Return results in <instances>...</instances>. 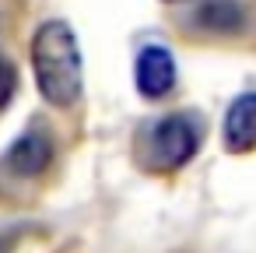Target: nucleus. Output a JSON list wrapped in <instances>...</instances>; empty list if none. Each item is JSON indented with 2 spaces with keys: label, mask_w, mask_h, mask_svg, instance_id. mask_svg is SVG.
Returning <instances> with one entry per match:
<instances>
[{
  "label": "nucleus",
  "mask_w": 256,
  "mask_h": 253,
  "mask_svg": "<svg viewBox=\"0 0 256 253\" xmlns=\"http://www.w3.org/2000/svg\"><path fill=\"white\" fill-rule=\"evenodd\" d=\"M32 71H36V85L39 95L56 106V109H70L81 92H84V60H81V46L78 36L67 22L53 18L42 22L32 36Z\"/></svg>",
  "instance_id": "obj_1"
},
{
  "label": "nucleus",
  "mask_w": 256,
  "mask_h": 253,
  "mask_svg": "<svg viewBox=\"0 0 256 253\" xmlns=\"http://www.w3.org/2000/svg\"><path fill=\"white\" fill-rule=\"evenodd\" d=\"M221 141L232 155H246L256 148V92H242L232 99L221 123Z\"/></svg>",
  "instance_id": "obj_5"
},
{
  "label": "nucleus",
  "mask_w": 256,
  "mask_h": 253,
  "mask_svg": "<svg viewBox=\"0 0 256 253\" xmlns=\"http://www.w3.org/2000/svg\"><path fill=\"white\" fill-rule=\"evenodd\" d=\"M204 127L193 113H172L144 127L140 134V162L154 172L182 169L200 148Z\"/></svg>",
  "instance_id": "obj_2"
},
{
  "label": "nucleus",
  "mask_w": 256,
  "mask_h": 253,
  "mask_svg": "<svg viewBox=\"0 0 256 253\" xmlns=\"http://www.w3.org/2000/svg\"><path fill=\"white\" fill-rule=\"evenodd\" d=\"M11 249V239H0V253H8Z\"/></svg>",
  "instance_id": "obj_8"
},
{
  "label": "nucleus",
  "mask_w": 256,
  "mask_h": 253,
  "mask_svg": "<svg viewBox=\"0 0 256 253\" xmlns=\"http://www.w3.org/2000/svg\"><path fill=\"white\" fill-rule=\"evenodd\" d=\"M53 155H56V148H53L50 130L32 127L22 137H14V144L4 151V158H0V169L8 176H14V179H36L53 165Z\"/></svg>",
  "instance_id": "obj_3"
},
{
  "label": "nucleus",
  "mask_w": 256,
  "mask_h": 253,
  "mask_svg": "<svg viewBox=\"0 0 256 253\" xmlns=\"http://www.w3.org/2000/svg\"><path fill=\"white\" fill-rule=\"evenodd\" d=\"M134 81L144 99H162L176 85V60L165 46H144L134 64Z\"/></svg>",
  "instance_id": "obj_4"
},
{
  "label": "nucleus",
  "mask_w": 256,
  "mask_h": 253,
  "mask_svg": "<svg viewBox=\"0 0 256 253\" xmlns=\"http://www.w3.org/2000/svg\"><path fill=\"white\" fill-rule=\"evenodd\" d=\"M193 25L204 29V32H218V36H228V32H238L246 25V11L238 0H200L193 8Z\"/></svg>",
  "instance_id": "obj_6"
},
{
  "label": "nucleus",
  "mask_w": 256,
  "mask_h": 253,
  "mask_svg": "<svg viewBox=\"0 0 256 253\" xmlns=\"http://www.w3.org/2000/svg\"><path fill=\"white\" fill-rule=\"evenodd\" d=\"M18 92V71L8 57V46H4V32H0V109H4Z\"/></svg>",
  "instance_id": "obj_7"
}]
</instances>
